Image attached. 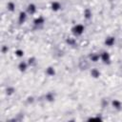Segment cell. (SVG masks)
Segmentation results:
<instances>
[{"label": "cell", "instance_id": "obj_1", "mask_svg": "<svg viewBox=\"0 0 122 122\" xmlns=\"http://www.w3.org/2000/svg\"><path fill=\"white\" fill-rule=\"evenodd\" d=\"M84 30H85V27H84V25H82V24H76V25H74V26L71 28V32H72L73 35H75V36L81 35V34L84 32Z\"/></svg>", "mask_w": 122, "mask_h": 122}, {"label": "cell", "instance_id": "obj_2", "mask_svg": "<svg viewBox=\"0 0 122 122\" xmlns=\"http://www.w3.org/2000/svg\"><path fill=\"white\" fill-rule=\"evenodd\" d=\"M100 59L106 65H110L111 64V55H110V53L108 51H102L100 53Z\"/></svg>", "mask_w": 122, "mask_h": 122}, {"label": "cell", "instance_id": "obj_3", "mask_svg": "<svg viewBox=\"0 0 122 122\" xmlns=\"http://www.w3.org/2000/svg\"><path fill=\"white\" fill-rule=\"evenodd\" d=\"M115 43V38L113 36H108L105 38V41H104V44L108 47H112Z\"/></svg>", "mask_w": 122, "mask_h": 122}, {"label": "cell", "instance_id": "obj_4", "mask_svg": "<svg viewBox=\"0 0 122 122\" xmlns=\"http://www.w3.org/2000/svg\"><path fill=\"white\" fill-rule=\"evenodd\" d=\"M51 10H53V11H58V10L61 9V4H60V2H58V1H52V2L51 3Z\"/></svg>", "mask_w": 122, "mask_h": 122}, {"label": "cell", "instance_id": "obj_5", "mask_svg": "<svg viewBox=\"0 0 122 122\" xmlns=\"http://www.w3.org/2000/svg\"><path fill=\"white\" fill-rule=\"evenodd\" d=\"M36 10H37V9H36V6L34 4L30 3V4L28 5V7H27V12L29 14H34L36 12Z\"/></svg>", "mask_w": 122, "mask_h": 122}, {"label": "cell", "instance_id": "obj_6", "mask_svg": "<svg viewBox=\"0 0 122 122\" xmlns=\"http://www.w3.org/2000/svg\"><path fill=\"white\" fill-rule=\"evenodd\" d=\"M44 23H45V18L43 16H38V17L34 18V20H33V25L36 26V27L37 26H41Z\"/></svg>", "mask_w": 122, "mask_h": 122}, {"label": "cell", "instance_id": "obj_7", "mask_svg": "<svg viewBox=\"0 0 122 122\" xmlns=\"http://www.w3.org/2000/svg\"><path fill=\"white\" fill-rule=\"evenodd\" d=\"M26 19H27V12L26 11H20L19 15H18V22H19V24L25 23Z\"/></svg>", "mask_w": 122, "mask_h": 122}, {"label": "cell", "instance_id": "obj_8", "mask_svg": "<svg viewBox=\"0 0 122 122\" xmlns=\"http://www.w3.org/2000/svg\"><path fill=\"white\" fill-rule=\"evenodd\" d=\"M28 66H29L28 62H26V61H21V62L18 64V69H19V71H20L24 72V71H27Z\"/></svg>", "mask_w": 122, "mask_h": 122}, {"label": "cell", "instance_id": "obj_9", "mask_svg": "<svg viewBox=\"0 0 122 122\" xmlns=\"http://www.w3.org/2000/svg\"><path fill=\"white\" fill-rule=\"evenodd\" d=\"M112 105L116 110H121V108H122V103L119 100H117V99H113L112 101Z\"/></svg>", "mask_w": 122, "mask_h": 122}, {"label": "cell", "instance_id": "obj_10", "mask_svg": "<svg viewBox=\"0 0 122 122\" xmlns=\"http://www.w3.org/2000/svg\"><path fill=\"white\" fill-rule=\"evenodd\" d=\"M91 76L92 77H93V78H99V76H100V71L97 70V69H95V68H93V69H92L91 70Z\"/></svg>", "mask_w": 122, "mask_h": 122}, {"label": "cell", "instance_id": "obj_11", "mask_svg": "<svg viewBox=\"0 0 122 122\" xmlns=\"http://www.w3.org/2000/svg\"><path fill=\"white\" fill-rule=\"evenodd\" d=\"M90 59L92 62H97L100 59V53H96V52H92V54H90Z\"/></svg>", "mask_w": 122, "mask_h": 122}, {"label": "cell", "instance_id": "obj_12", "mask_svg": "<svg viewBox=\"0 0 122 122\" xmlns=\"http://www.w3.org/2000/svg\"><path fill=\"white\" fill-rule=\"evenodd\" d=\"M83 14H84V18H85V19H87V20L91 19V18H92V10H91L90 9H85V10H84Z\"/></svg>", "mask_w": 122, "mask_h": 122}, {"label": "cell", "instance_id": "obj_13", "mask_svg": "<svg viewBox=\"0 0 122 122\" xmlns=\"http://www.w3.org/2000/svg\"><path fill=\"white\" fill-rule=\"evenodd\" d=\"M45 72H46V74L49 75V76H53V75L55 74V70H54L53 67H48V68L46 69Z\"/></svg>", "mask_w": 122, "mask_h": 122}, {"label": "cell", "instance_id": "obj_14", "mask_svg": "<svg viewBox=\"0 0 122 122\" xmlns=\"http://www.w3.org/2000/svg\"><path fill=\"white\" fill-rule=\"evenodd\" d=\"M7 10L10 11H14L15 10V4L12 1H10L7 3Z\"/></svg>", "mask_w": 122, "mask_h": 122}, {"label": "cell", "instance_id": "obj_15", "mask_svg": "<svg viewBox=\"0 0 122 122\" xmlns=\"http://www.w3.org/2000/svg\"><path fill=\"white\" fill-rule=\"evenodd\" d=\"M14 53H15V55H16L17 57H23V55H24V51L21 50V49H17V50L14 51Z\"/></svg>", "mask_w": 122, "mask_h": 122}, {"label": "cell", "instance_id": "obj_16", "mask_svg": "<svg viewBox=\"0 0 122 122\" xmlns=\"http://www.w3.org/2000/svg\"><path fill=\"white\" fill-rule=\"evenodd\" d=\"M46 99L49 101H53L54 100V94L53 92H49L46 94Z\"/></svg>", "mask_w": 122, "mask_h": 122}, {"label": "cell", "instance_id": "obj_17", "mask_svg": "<svg viewBox=\"0 0 122 122\" xmlns=\"http://www.w3.org/2000/svg\"><path fill=\"white\" fill-rule=\"evenodd\" d=\"M15 92V90H14V88L13 87H8L7 89H6V93L7 94H9V95H10V94H12L13 92Z\"/></svg>", "mask_w": 122, "mask_h": 122}, {"label": "cell", "instance_id": "obj_18", "mask_svg": "<svg viewBox=\"0 0 122 122\" xmlns=\"http://www.w3.org/2000/svg\"><path fill=\"white\" fill-rule=\"evenodd\" d=\"M35 61H36L35 57H30L29 60H28V64H29L30 66H32V65L35 64Z\"/></svg>", "mask_w": 122, "mask_h": 122}, {"label": "cell", "instance_id": "obj_19", "mask_svg": "<svg viewBox=\"0 0 122 122\" xmlns=\"http://www.w3.org/2000/svg\"><path fill=\"white\" fill-rule=\"evenodd\" d=\"M9 51V49H8V46H2V49H1V51H2V53H6L7 51Z\"/></svg>", "mask_w": 122, "mask_h": 122}, {"label": "cell", "instance_id": "obj_20", "mask_svg": "<svg viewBox=\"0 0 122 122\" xmlns=\"http://www.w3.org/2000/svg\"><path fill=\"white\" fill-rule=\"evenodd\" d=\"M67 42H68L70 45H72V44H74L75 40H74V39H71V38H69V39H67Z\"/></svg>", "mask_w": 122, "mask_h": 122}, {"label": "cell", "instance_id": "obj_21", "mask_svg": "<svg viewBox=\"0 0 122 122\" xmlns=\"http://www.w3.org/2000/svg\"><path fill=\"white\" fill-rule=\"evenodd\" d=\"M28 102H29V103H32V102H33V97H32V96L28 97Z\"/></svg>", "mask_w": 122, "mask_h": 122}]
</instances>
